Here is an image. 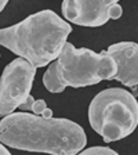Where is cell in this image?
Masks as SVG:
<instances>
[{
	"label": "cell",
	"mask_w": 138,
	"mask_h": 155,
	"mask_svg": "<svg viewBox=\"0 0 138 155\" xmlns=\"http://www.w3.org/2000/svg\"><path fill=\"white\" fill-rule=\"evenodd\" d=\"M0 141L14 150L57 155L79 154L86 147L84 129L65 118H54L53 110L42 115L11 112L0 120Z\"/></svg>",
	"instance_id": "obj_1"
},
{
	"label": "cell",
	"mask_w": 138,
	"mask_h": 155,
	"mask_svg": "<svg viewBox=\"0 0 138 155\" xmlns=\"http://www.w3.org/2000/svg\"><path fill=\"white\" fill-rule=\"evenodd\" d=\"M72 26L53 10H42L24 21L0 29V45L42 68L57 60Z\"/></svg>",
	"instance_id": "obj_2"
},
{
	"label": "cell",
	"mask_w": 138,
	"mask_h": 155,
	"mask_svg": "<svg viewBox=\"0 0 138 155\" xmlns=\"http://www.w3.org/2000/svg\"><path fill=\"white\" fill-rule=\"evenodd\" d=\"M117 71L113 57L104 50L95 53L90 48H76L65 43L57 61L48 64L43 83L50 93H61L65 87H86L113 79Z\"/></svg>",
	"instance_id": "obj_3"
},
{
	"label": "cell",
	"mask_w": 138,
	"mask_h": 155,
	"mask_svg": "<svg viewBox=\"0 0 138 155\" xmlns=\"http://www.w3.org/2000/svg\"><path fill=\"white\" fill-rule=\"evenodd\" d=\"M88 120L105 143L124 139L138 126L137 97L120 87L105 89L90 103Z\"/></svg>",
	"instance_id": "obj_4"
},
{
	"label": "cell",
	"mask_w": 138,
	"mask_h": 155,
	"mask_svg": "<svg viewBox=\"0 0 138 155\" xmlns=\"http://www.w3.org/2000/svg\"><path fill=\"white\" fill-rule=\"evenodd\" d=\"M36 67L28 60L15 58L4 68L0 78V116L14 112L30 96Z\"/></svg>",
	"instance_id": "obj_5"
},
{
	"label": "cell",
	"mask_w": 138,
	"mask_h": 155,
	"mask_svg": "<svg viewBox=\"0 0 138 155\" xmlns=\"http://www.w3.org/2000/svg\"><path fill=\"white\" fill-rule=\"evenodd\" d=\"M120 0H64L62 15L82 26H101L109 21V8Z\"/></svg>",
	"instance_id": "obj_6"
},
{
	"label": "cell",
	"mask_w": 138,
	"mask_h": 155,
	"mask_svg": "<svg viewBox=\"0 0 138 155\" xmlns=\"http://www.w3.org/2000/svg\"><path fill=\"white\" fill-rule=\"evenodd\" d=\"M106 51L113 57L117 71L115 81L124 86H138V45L134 42H119L109 46Z\"/></svg>",
	"instance_id": "obj_7"
},
{
	"label": "cell",
	"mask_w": 138,
	"mask_h": 155,
	"mask_svg": "<svg viewBox=\"0 0 138 155\" xmlns=\"http://www.w3.org/2000/svg\"><path fill=\"white\" fill-rule=\"evenodd\" d=\"M93 154H109V155H116L117 152L115 150L109 148V147H91V148H86L82 150L80 155H93Z\"/></svg>",
	"instance_id": "obj_8"
},
{
	"label": "cell",
	"mask_w": 138,
	"mask_h": 155,
	"mask_svg": "<svg viewBox=\"0 0 138 155\" xmlns=\"http://www.w3.org/2000/svg\"><path fill=\"white\" fill-rule=\"evenodd\" d=\"M46 108H47V104H46L44 100H35L30 111H33V114H36V115H42Z\"/></svg>",
	"instance_id": "obj_9"
},
{
	"label": "cell",
	"mask_w": 138,
	"mask_h": 155,
	"mask_svg": "<svg viewBox=\"0 0 138 155\" xmlns=\"http://www.w3.org/2000/svg\"><path fill=\"white\" fill-rule=\"evenodd\" d=\"M122 14H123V8H122V6H120L119 3H115V4L111 6V8H109V18L111 19L120 18Z\"/></svg>",
	"instance_id": "obj_10"
},
{
	"label": "cell",
	"mask_w": 138,
	"mask_h": 155,
	"mask_svg": "<svg viewBox=\"0 0 138 155\" xmlns=\"http://www.w3.org/2000/svg\"><path fill=\"white\" fill-rule=\"evenodd\" d=\"M33 97L32 96H29L28 97V100H26V103H24L22 105H19V108L21 110H24V111H30L32 110V104H33Z\"/></svg>",
	"instance_id": "obj_11"
},
{
	"label": "cell",
	"mask_w": 138,
	"mask_h": 155,
	"mask_svg": "<svg viewBox=\"0 0 138 155\" xmlns=\"http://www.w3.org/2000/svg\"><path fill=\"white\" fill-rule=\"evenodd\" d=\"M0 154H2V155H10L8 148H7V147L2 141H0Z\"/></svg>",
	"instance_id": "obj_12"
},
{
	"label": "cell",
	"mask_w": 138,
	"mask_h": 155,
	"mask_svg": "<svg viewBox=\"0 0 138 155\" xmlns=\"http://www.w3.org/2000/svg\"><path fill=\"white\" fill-rule=\"evenodd\" d=\"M10 0H0V13L4 10V7L7 6V3H8Z\"/></svg>",
	"instance_id": "obj_13"
}]
</instances>
